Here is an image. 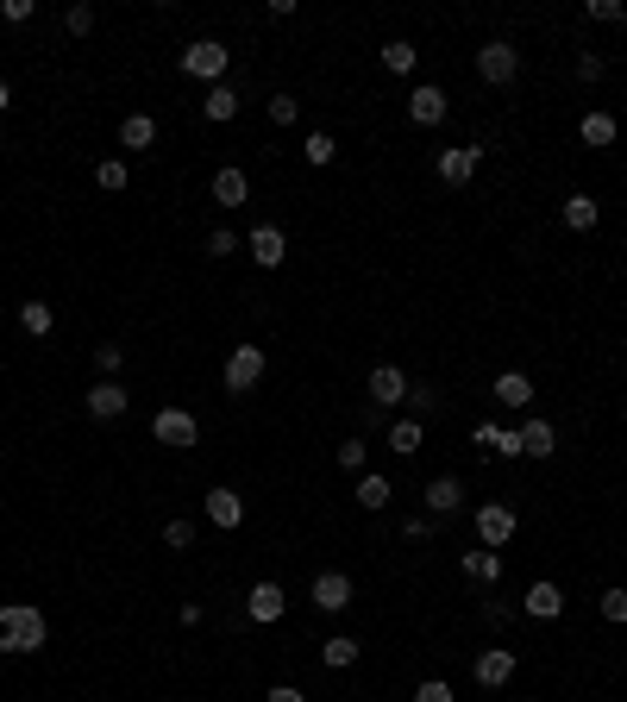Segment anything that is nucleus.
Masks as SVG:
<instances>
[{"label": "nucleus", "instance_id": "obj_1", "mask_svg": "<svg viewBox=\"0 0 627 702\" xmlns=\"http://www.w3.org/2000/svg\"><path fill=\"white\" fill-rule=\"evenodd\" d=\"M51 640V621L32 602H0V652H38Z\"/></svg>", "mask_w": 627, "mask_h": 702}, {"label": "nucleus", "instance_id": "obj_2", "mask_svg": "<svg viewBox=\"0 0 627 702\" xmlns=\"http://www.w3.org/2000/svg\"><path fill=\"white\" fill-rule=\"evenodd\" d=\"M226 63H232V51L220 38H195L189 51H182V69H189L195 82H207V88H220L226 82Z\"/></svg>", "mask_w": 627, "mask_h": 702}, {"label": "nucleus", "instance_id": "obj_3", "mask_svg": "<svg viewBox=\"0 0 627 702\" xmlns=\"http://www.w3.org/2000/svg\"><path fill=\"white\" fill-rule=\"evenodd\" d=\"M151 439H157V446H170V452H189L195 439H201V420H195L189 408H157Z\"/></svg>", "mask_w": 627, "mask_h": 702}, {"label": "nucleus", "instance_id": "obj_4", "mask_svg": "<svg viewBox=\"0 0 627 702\" xmlns=\"http://www.w3.org/2000/svg\"><path fill=\"white\" fill-rule=\"evenodd\" d=\"M477 76L490 82V88H508V82L521 76V51H515V44H502V38H490L477 51Z\"/></svg>", "mask_w": 627, "mask_h": 702}, {"label": "nucleus", "instance_id": "obj_5", "mask_svg": "<svg viewBox=\"0 0 627 702\" xmlns=\"http://www.w3.org/2000/svg\"><path fill=\"white\" fill-rule=\"evenodd\" d=\"M258 383H264V345H232L226 351V389L245 395V389H258Z\"/></svg>", "mask_w": 627, "mask_h": 702}, {"label": "nucleus", "instance_id": "obj_6", "mask_svg": "<svg viewBox=\"0 0 627 702\" xmlns=\"http://www.w3.org/2000/svg\"><path fill=\"white\" fill-rule=\"evenodd\" d=\"M433 170H439V182H452V189H464L477 170H483V145H446L433 157Z\"/></svg>", "mask_w": 627, "mask_h": 702}, {"label": "nucleus", "instance_id": "obj_7", "mask_svg": "<svg viewBox=\"0 0 627 702\" xmlns=\"http://www.w3.org/2000/svg\"><path fill=\"white\" fill-rule=\"evenodd\" d=\"M477 540L490 552H502L508 540H515V508H508V502H483L477 508Z\"/></svg>", "mask_w": 627, "mask_h": 702}, {"label": "nucleus", "instance_id": "obj_8", "mask_svg": "<svg viewBox=\"0 0 627 702\" xmlns=\"http://www.w3.org/2000/svg\"><path fill=\"white\" fill-rule=\"evenodd\" d=\"M364 389H370V408H383V414L396 408V402H408V377H402L396 364H377V370H370V383H364Z\"/></svg>", "mask_w": 627, "mask_h": 702}, {"label": "nucleus", "instance_id": "obj_9", "mask_svg": "<svg viewBox=\"0 0 627 702\" xmlns=\"http://www.w3.org/2000/svg\"><path fill=\"white\" fill-rule=\"evenodd\" d=\"M245 615L251 621H283L289 615V596H283V583H251V590H245Z\"/></svg>", "mask_w": 627, "mask_h": 702}, {"label": "nucleus", "instance_id": "obj_10", "mask_svg": "<svg viewBox=\"0 0 627 702\" xmlns=\"http://www.w3.org/2000/svg\"><path fill=\"white\" fill-rule=\"evenodd\" d=\"M314 608H320V615H345V608H352V577H345V571H320L314 577Z\"/></svg>", "mask_w": 627, "mask_h": 702}, {"label": "nucleus", "instance_id": "obj_11", "mask_svg": "<svg viewBox=\"0 0 627 702\" xmlns=\"http://www.w3.org/2000/svg\"><path fill=\"white\" fill-rule=\"evenodd\" d=\"M471 677H477L483 690H502L508 677H515V652H508V646H490V652H477V659H471Z\"/></svg>", "mask_w": 627, "mask_h": 702}, {"label": "nucleus", "instance_id": "obj_12", "mask_svg": "<svg viewBox=\"0 0 627 702\" xmlns=\"http://www.w3.org/2000/svg\"><path fill=\"white\" fill-rule=\"evenodd\" d=\"M521 608H527V615L533 621H559L565 615V590H559V583H527V596H521Z\"/></svg>", "mask_w": 627, "mask_h": 702}, {"label": "nucleus", "instance_id": "obj_13", "mask_svg": "<svg viewBox=\"0 0 627 702\" xmlns=\"http://www.w3.org/2000/svg\"><path fill=\"white\" fill-rule=\"evenodd\" d=\"M446 88H433V82H421V88H414V95H408V120L414 126H439V120H446Z\"/></svg>", "mask_w": 627, "mask_h": 702}, {"label": "nucleus", "instance_id": "obj_14", "mask_svg": "<svg viewBox=\"0 0 627 702\" xmlns=\"http://www.w3.org/2000/svg\"><path fill=\"white\" fill-rule=\"evenodd\" d=\"M207 521H214L220 533H232V527H239L245 521V502H239V489H207Z\"/></svg>", "mask_w": 627, "mask_h": 702}, {"label": "nucleus", "instance_id": "obj_15", "mask_svg": "<svg viewBox=\"0 0 627 702\" xmlns=\"http://www.w3.org/2000/svg\"><path fill=\"white\" fill-rule=\"evenodd\" d=\"M251 257H258V270H276V264H283V257H289V239H283V226H258V232H251Z\"/></svg>", "mask_w": 627, "mask_h": 702}, {"label": "nucleus", "instance_id": "obj_16", "mask_svg": "<svg viewBox=\"0 0 627 702\" xmlns=\"http://www.w3.org/2000/svg\"><path fill=\"white\" fill-rule=\"evenodd\" d=\"M82 402H88V414H95V420H120V414H126V389L101 377L95 389H88V395H82Z\"/></svg>", "mask_w": 627, "mask_h": 702}, {"label": "nucleus", "instance_id": "obj_17", "mask_svg": "<svg viewBox=\"0 0 627 702\" xmlns=\"http://www.w3.org/2000/svg\"><path fill=\"white\" fill-rule=\"evenodd\" d=\"M214 201L220 207H245L251 201V176L232 170V163H226V170H214Z\"/></svg>", "mask_w": 627, "mask_h": 702}, {"label": "nucleus", "instance_id": "obj_18", "mask_svg": "<svg viewBox=\"0 0 627 702\" xmlns=\"http://www.w3.org/2000/svg\"><path fill=\"white\" fill-rule=\"evenodd\" d=\"M201 120L207 126H226V120H239V88H207V101H201Z\"/></svg>", "mask_w": 627, "mask_h": 702}, {"label": "nucleus", "instance_id": "obj_19", "mask_svg": "<svg viewBox=\"0 0 627 702\" xmlns=\"http://www.w3.org/2000/svg\"><path fill=\"white\" fill-rule=\"evenodd\" d=\"M452 508H464V483L458 477H433L427 483V514L439 521V514H452Z\"/></svg>", "mask_w": 627, "mask_h": 702}, {"label": "nucleus", "instance_id": "obj_20", "mask_svg": "<svg viewBox=\"0 0 627 702\" xmlns=\"http://www.w3.org/2000/svg\"><path fill=\"white\" fill-rule=\"evenodd\" d=\"M521 433V458H552V446H559V433H552V420H527Z\"/></svg>", "mask_w": 627, "mask_h": 702}, {"label": "nucleus", "instance_id": "obj_21", "mask_svg": "<svg viewBox=\"0 0 627 702\" xmlns=\"http://www.w3.org/2000/svg\"><path fill=\"white\" fill-rule=\"evenodd\" d=\"M120 145L126 151H151L157 145V120H151V113H126V120H120Z\"/></svg>", "mask_w": 627, "mask_h": 702}, {"label": "nucleus", "instance_id": "obj_22", "mask_svg": "<svg viewBox=\"0 0 627 702\" xmlns=\"http://www.w3.org/2000/svg\"><path fill=\"white\" fill-rule=\"evenodd\" d=\"M464 577H471V583H483V590H490V583L502 577V552H490V546L464 552Z\"/></svg>", "mask_w": 627, "mask_h": 702}, {"label": "nucleus", "instance_id": "obj_23", "mask_svg": "<svg viewBox=\"0 0 627 702\" xmlns=\"http://www.w3.org/2000/svg\"><path fill=\"white\" fill-rule=\"evenodd\" d=\"M421 446H427V427H421V420H389V452L414 458Z\"/></svg>", "mask_w": 627, "mask_h": 702}, {"label": "nucleus", "instance_id": "obj_24", "mask_svg": "<svg viewBox=\"0 0 627 702\" xmlns=\"http://www.w3.org/2000/svg\"><path fill=\"white\" fill-rule=\"evenodd\" d=\"M496 402H502V408H527V402H533V377H521V370H502V377H496Z\"/></svg>", "mask_w": 627, "mask_h": 702}, {"label": "nucleus", "instance_id": "obj_25", "mask_svg": "<svg viewBox=\"0 0 627 702\" xmlns=\"http://www.w3.org/2000/svg\"><path fill=\"white\" fill-rule=\"evenodd\" d=\"M577 132H584L590 151H609L615 145V113H584V126H577Z\"/></svg>", "mask_w": 627, "mask_h": 702}, {"label": "nucleus", "instance_id": "obj_26", "mask_svg": "<svg viewBox=\"0 0 627 702\" xmlns=\"http://www.w3.org/2000/svg\"><path fill=\"white\" fill-rule=\"evenodd\" d=\"M389 496H396V489H389V477H377V471H364V477H358V502H364V514L389 508Z\"/></svg>", "mask_w": 627, "mask_h": 702}, {"label": "nucleus", "instance_id": "obj_27", "mask_svg": "<svg viewBox=\"0 0 627 702\" xmlns=\"http://www.w3.org/2000/svg\"><path fill=\"white\" fill-rule=\"evenodd\" d=\"M19 326H26L32 339H44L57 326V314H51V301H19Z\"/></svg>", "mask_w": 627, "mask_h": 702}, {"label": "nucleus", "instance_id": "obj_28", "mask_svg": "<svg viewBox=\"0 0 627 702\" xmlns=\"http://www.w3.org/2000/svg\"><path fill=\"white\" fill-rule=\"evenodd\" d=\"M596 220H602V214H596L590 195H565V226H571V232H596Z\"/></svg>", "mask_w": 627, "mask_h": 702}, {"label": "nucleus", "instance_id": "obj_29", "mask_svg": "<svg viewBox=\"0 0 627 702\" xmlns=\"http://www.w3.org/2000/svg\"><path fill=\"white\" fill-rule=\"evenodd\" d=\"M414 57H421V51H414L408 38H389L383 44V69H389V76H414Z\"/></svg>", "mask_w": 627, "mask_h": 702}, {"label": "nucleus", "instance_id": "obj_30", "mask_svg": "<svg viewBox=\"0 0 627 702\" xmlns=\"http://www.w3.org/2000/svg\"><path fill=\"white\" fill-rule=\"evenodd\" d=\"M358 652H364V646H358L352 634H333L327 646H320V659H327L333 671H345V665H358Z\"/></svg>", "mask_w": 627, "mask_h": 702}, {"label": "nucleus", "instance_id": "obj_31", "mask_svg": "<svg viewBox=\"0 0 627 702\" xmlns=\"http://www.w3.org/2000/svg\"><path fill=\"white\" fill-rule=\"evenodd\" d=\"M301 157H308L314 170H327V163L339 157V138H333V132H308V145H301Z\"/></svg>", "mask_w": 627, "mask_h": 702}, {"label": "nucleus", "instance_id": "obj_32", "mask_svg": "<svg viewBox=\"0 0 627 702\" xmlns=\"http://www.w3.org/2000/svg\"><path fill=\"white\" fill-rule=\"evenodd\" d=\"M95 182H101V189H107V195H120V189H126V182H132V170H126V163H120V157H107V163H101V170H95Z\"/></svg>", "mask_w": 627, "mask_h": 702}, {"label": "nucleus", "instance_id": "obj_33", "mask_svg": "<svg viewBox=\"0 0 627 702\" xmlns=\"http://www.w3.org/2000/svg\"><path fill=\"white\" fill-rule=\"evenodd\" d=\"M120 364H126V351H120V345H101V351H95V370H101L107 383H120Z\"/></svg>", "mask_w": 627, "mask_h": 702}, {"label": "nucleus", "instance_id": "obj_34", "mask_svg": "<svg viewBox=\"0 0 627 702\" xmlns=\"http://www.w3.org/2000/svg\"><path fill=\"white\" fill-rule=\"evenodd\" d=\"M333 458H339V471H352V477H364V439H345V446H339Z\"/></svg>", "mask_w": 627, "mask_h": 702}, {"label": "nucleus", "instance_id": "obj_35", "mask_svg": "<svg viewBox=\"0 0 627 702\" xmlns=\"http://www.w3.org/2000/svg\"><path fill=\"white\" fill-rule=\"evenodd\" d=\"M408 402H414V420H421V414L439 408V389H433V383H408Z\"/></svg>", "mask_w": 627, "mask_h": 702}, {"label": "nucleus", "instance_id": "obj_36", "mask_svg": "<svg viewBox=\"0 0 627 702\" xmlns=\"http://www.w3.org/2000/svg\"><path fill=\"white\" fill-rule=\"evenodd\" d=\"M164 546H170V552H189V546H195V527H189V521H164Z\"/></svg>", "mask_w": 627, "mask_h": 702}, {"label": "nucleus", "instance_id": "obj_37", "mask_svg": "<svg viewBox=\"0 0 627 702\" xmlns=\"http://www.w3.org/2000/svg\"><path fill=\"white\" fill-rule=\"evenodd\" d=\"M596 608H602V621H615V627H621V621H627V590H602V602H596Z\"/></svg>", "mask_w": 627, "mask_h": 702}, {"label": "nucleus", "instance_id": "obj_38", "mask_svg": "<svg viewBox=\"0 0 627 702\" xmlns=\"http://www.w3.org/2000/svg\"><path fill=\"white\" fill-rule=\"evenodd\" d=\"M63 26L76 32V38H88V32H95V7H82V0H76V7L63 13Z\"/></svg>", "mask_w": 627, "mask_h": 702}, {"label": "nucleus", "instance_id": "obj_39", "mask_svg": "<svg viewBox=\"0 0 627 702\" xmlns=\"http://www.w3.org/2000/svg\"><path fill=\"white\" fill-rule=\"evenodd\" d=\"M270 120H276V126H295V120H301V101H295V95H276V101H270Z\"/></svg>", "mask_w": 627, "mask_h": 702}, {"label": "nucleus", "instance_id": "obj_40", "mask_svg": "<svg viewBox=\"0 0 627 702\" xmlns=\"http://www.w3.org/2000/svg\"><path fill=\"white\" fill-rule=\"evenodd\" d=\"M38 7H32V0H0V19H7V26H26V19H32Z\"/></svg>", "mask_w": 627, "mask_h": 702}, {"label": "nucleus", "instance_id": "obj_41", "mask_svg": "<svg viewBox=\"0 0 627 702\" xmlns=\"http://www.w3.org/2000/svg\"><path fill=\"white\" fill-rule=\"evenodd\" d=\"M414 702H452V684H446V677H427V684L414 690Z\"/></svg>", "mask_w": 627, "mask_h": 702}, {"label": "nucleus", "instance_id": "obj_42", "mask_svg": "<svg viewBox=\"0 0 627 702\" xmlns=\"http://www.w3.org/2000/svg\"><path fill=\"white\" fill-rule=\"evenodd\" d=\"M584 13H590V19H602V26H609V19H615V26H621V13H627V7H621V0H590V7H584Z\"/></svg>", "mask_w": 627, "mask_h": 702}, {"label": "nucleus", "instance_id": "obj_43", "mask_svg": "<svg viewBox=\"0 0 627 702\" xmlns=\"http://www.w3.org/2000/svg\"><path fill=\"white\" fill-rule=\"evenodd\" d=\"M602 69H609V63H602L596 51H584V57H577V82H602Z\"/></svg>", "mask_w": 627, "mask_h": 702}, {"label": "nucleus", "instance_id": "obj_44", "mask_svg": "<svg viewBox=\"0 0 627 702\" xmlns=\"http://www.w3.org/2000/svg\"><path fill=\"white\" fill-rule=\"evenodd\" d=\"M433 527H439V521H433V514H414V521H408L402 533H408V540H433Z\"/></svg>", "mask_w": 627, "mask_h": 702}, {"label": "nucleus", "instance_id": "obj_45", "mask_svg": "<svg viewBox=\"0 0 627 702\" xmlns=\"http://www.w3.org/2000/svg\"><path fill=\"white\" fill-rule=\"evenodd\" d=\"M207 251H214V257H232V251H239V239H232V232H214V239H207Z\"/></svg>", "mask_w": 627, "mask_h": 702}, {"label": "nucleus", "instance_id": "obj_46", "mask_svg": "<svg viewBox=\"0 0 627 702\" xmlns=\"http://www.w3.org/2000/svg\"><path fill=\"white\" fill-rule=\"evenodd\" d=\"M264 702H308V696H301L295 684H270V696H264Z\"/></svg>", "mask_w": 627, "mask_h": 702}, {"label": "nucleus", "instance_id": "obj_47", "mask_svg": "<svg viewBox=\"0 0 627 702\" xmlns=\"http://www.w3.org/2000/svg\"><path fill=\"white\" fill-rule=\"evenodd\" d=\"M496 452L502 458H521V433H496Z\"/></svg>", "mask_w": 627, "mask_h": 702}, {"label": "nucleus", "instance_id": "obj_48", "mask_svg": "<svg viewBox=\"0 0 627 702\" xmlns=\"http://www.w3.org/2000/svg\"><path fill=\"white\" fill-rule=\"evenodd\" d=\"M483 621H490V627H508V602H483Z\"/></svg>", "mask_w": 627, "mask_h": 702}, {"label": "nucleus", "instance_id": "obj_49", "mask_svg": "<svg viewBox=\"0 0 627 702\" xmlns=\"http://www.w3.org/2000/svg\"><path fill=\"white\" fill-rule=\"evenodd\" d=\"M7 107H13V88H7V82H0V113H7Z\"/></svg>", "mask_w": 627, "mask_h": 702}, {"label": "nucleus", "instance_id": "obj_50", "mask_svg": "<svg viewBox=\"0 0 627 702\" xmlns=\"http://www.w3.org/2000/svg\"><path fill=\"white\" fill-rule=\"evenodd\" d=\"M621 32H627V13H621Z\"/></svg>", "mask_w": 627, "mask_h": 702}]
</instances>
